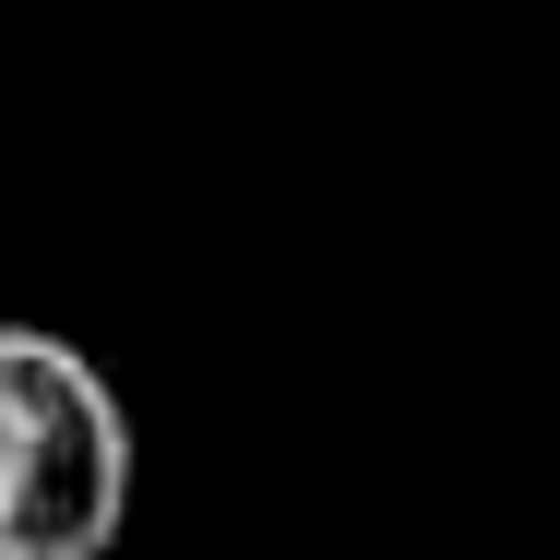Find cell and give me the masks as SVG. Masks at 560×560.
I'll return each mask as SVG.
<instances>
[{"label": "cell", "mask_w": 560, "mask_h": 560, "mask_svg": "<svg viewBox=\"0 0 560 560\" xmlns=\"http://www.w3.org/2000/svg\"><path fill=\"white\" fill-rule=\"evenodd\" d=\"M131 406L84 346L0 323V560H108L131 525Z\"/></svg>", "instance_id": "obj_1"}]
</instances>
